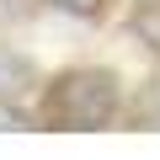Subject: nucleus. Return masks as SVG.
Wrapping results in <instances>:
<instances>
[{
    "instance_id": "1",
    "label": "nucleus",
    "mask_w": 160,
    "mask_h": 160,
    "mask_svg": "<svg viewBox=\"0 0 160 160\" xmlns=\"http://www.w3.org/2000/svg\"><path fill=\"white\" fill-rule=\"evenodd\" d=\"M118 75L112 69H69L59 75L53 86H48V102H43V118L53 128H75V133H86V128H107L118 118Z\"/></svg>"
},
{
    "instance_id": "2",
    "label": "nucleus",
    "mask_w": 160,
    "mask_h": 160,
    "mask_svg": "<svg viewBox=\"0 0 160 160\" xmlns=\"http://www.w3.org/2000/svg\"><path fill=\"white\" fill-rule=\"evenodd\" d=\"M32 86H38V69H32L27 59H11V53H0V102H22Z\"/></svg>"
},
{
    "instance_id": "3",
    "label": "nucleus",
    "mask_w": 160,
    "mask_h": 160,
    "mask_svg": "<svg viewBox=\"0 0 160 160\" xmlns=\"http://www.w3.org/2000/svg\"><path fill=\"white\" fill-rule=\"evenodd\" d=\"M128 32L160 59V0H139L133 6V16H128Z\"/></svg>"
},
{
    "instance_id": "4",
    "label": "nucleus",
    "mask_w": 160,
    "mask_h": 160,
    "mask_svg": "<svg viewBox=\"0 0 160 160\" xmlns=\"http://www.w3.org/2000/svg\"><path fill=\"white\" fill-rule=\"evenodd\" d=\"M133 123L160 128V80H149V86L139 91V102H133Z\"/></svg>"
},
{
    "instance_id": "5",
    "label": "nucleus",
    "mask_w": 160,
    "mask_h": 160,
    "mask_svg": "<svg viewBox=\"0 0 160 160\" xmlns=\"http://www.w3.org/2000/svg\"><path fill=\"white\" fill-rule=\"evenodd\" d=\"M48 6H53V11H69V16H86V22H91V16H102V6H107V0H48Z\"/></svg>"
}]
</instances>
